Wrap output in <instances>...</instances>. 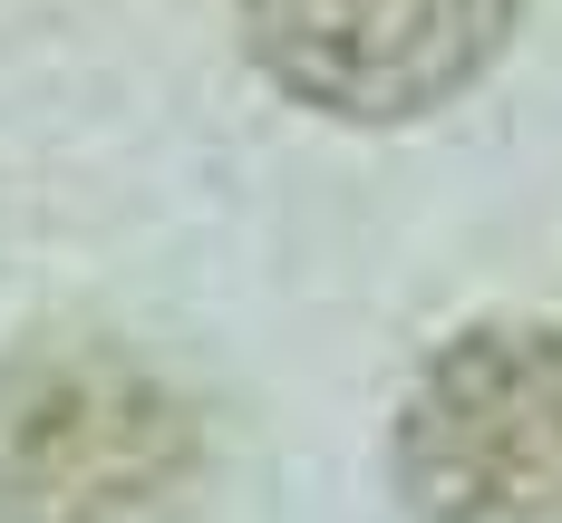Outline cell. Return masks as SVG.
Listing matches in <instances>:
<instances>
[{
  "instance_id": "obj_1",
  "label": "cell",
  "mask_w": 562,
  "mask_h": 523,
  "mask_svg": "<svg viewBox=\"0 0 562 523\" xmlns=\"http://www.w3.org/2000/svg\"><path fill=\"white\" fill-rule=\"evenodd\" d=\"M194 417L116 340H40L0 368V523H175Z\"/></svg>"
},
{
  "instance_id": "obj_2",
  "label": "cell",
  "mask_w": 562,
  "mask_h": 523,
  "mask_svg": "<svg viewBox=\"0 0 562 523\" xmlns=\"http://www.w3.org/2000/svg\"><path fill=\"white\" fill-rule=\"evenodd\" d=\"M397 485L427 523H562V330L485 320L397 407Z\"/></svg>"
},
{
  "instance_id": "obj_3",
  "label": "cell",
  "mask_w": 562,
  "mask_h": 523,
  "mask_svg": "<svg viewBox=\"0 0 562 523\" xmlns=\"http://www.w3.org/2000/svg\"><path fill=\"white\" fill-rule=\"evenodd\" d=\"M524 0H243L262 78L349 126L447 107L514 39Z\"/></svg>"
}]
</instances>
